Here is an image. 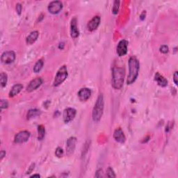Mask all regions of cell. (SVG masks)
Segmentation results:
<instances>
[{
    "label": "cell",
    "mask_w": 178,
    "mask_h": 178,
    "mask_svg": "<svg viewBox=\"0 0 178 178\" xmlns=\"http://www.w3.org/2000/svg\"><path fill=\"white\" fill-rule=\"evenodd\" d=\"M9 107V103L6 100H1V109L3 110L4 109H6Z\"/></svg>",
    "instance_id": "cell-26"
},
{
    "label": "cell",
    "mask_w": 178,
    "mask_h": 178,
    "mask_svg": "<svg viewBox=\"0 0 178 178\" xmlns=\"http://www.w3.org/2000/svg\"><path fill=\"white\" fill-rule=\"evenodd\" d=\"M30 137V132L28 131H22L15 135L14 138V142L15 143H24Z\"/></svg>",
    "instance_id": "cell-9"
},
{
    "label": "cell",
    "mask_w": 178,
    "mask_h": 178,
    "mask_svg": "<svg viewBox=\"0 0 178 178\" xmlns=\"http://www.w3.org/2000/svg\"><path fill=\"white\" fill-rule=\"evenodd\" d=\"M31 177H41V175H40L39 174H34L33 175H31Z\"/></svg>",
    "instance_id": "cell-35"
},
{
    "label": "cell",
    "mask_w": 178,
    "mask_h": 178,
    "mask_svg": "<svg viewBox=\"0 0 178 178\" xmlns=\"http://www.w3.org/2000/svg\"><path fill=\"white\" fill-rule=\"evenodd\" d=\"M70 36L73 38H77L79 36V31L77 27V21L75 18L71 20Z\"/></svg>",
    "instance_id": "cell-14"
},
{
    "label": "cell",
    "mask_w": 178,
    "mask_h": 178,
    "mask_svg": "<svg viewBox=\"0 0 178 178\" xmlns=\"http://www.w3.org/2000/svg\"><path fill=\"white\" fill-rule=\"evenodd\" d=\"M125 70L123 68L114 67L112 69L111 84L114 89L121 90L123 86Z\"/></svg>",
    "instance_id": "cell-2"
},
{
    "label": "cell",
    "mask_w": 178,
    "mask_h": 178,
    "mask_svg": "<svg viewBox=\"0 0 178 178\" xmlns=\"http://www.w3.org/2000/svg\"><path fill=\"white\" fill-rule=\"evenodd\" d=\"M101 22V18L99 15H96L94 16L92 19L89 21L87 25L88 30L90 31H93L96 30L98 26H99Z\"/></svg>",
    "instance_id": "cell-12"
},
{
    "label": "cell",
    "mask_w": 178,
    "mask_h": 178,
    "mask_svg": "<svg viewBox=\"0 0 178 178\" xmlns=\"http://www.w3.org/2000/svg\"><path fill=\"white\" fill-rule=\"evenodd\" d=\"M38 36H39V33L38 31H32V32H31L30 34L26 37V42L28 45H32L37 41V39H38Z\"/></svg>",
    "instance_id": "cell-17"
},
{
    "label": "cell",
    "mask_w": 178,
    "mask_h": 178,
    "mask_svg": "<svg viewBox=\"0 0 178 178\" xmlns=\"http://www.w3.org/2000/svg\"><path fill=\"white\" fill-rule=\"evenodd\" d=\"M95 177H103V171L102 169H99L96 171V173L95 175Z\"/></svg>",
    "instance_id": "cell-29"
},
{
    "label": "cell",
    "mask_w": 178,
    "mask_h": 178,
    "mask_svg": "<svg viewBox=\"0 0 178 178\" xmlns=\"http://www.w3.org/2000/svg\"><path fill=\"white\" fill-rule=\"evenodd\" d=\"M145 15H146V12H145V10H143V13L140 14V19L141 20H145Z\"/></svg>",
    "instance_id": "cell-32"
},
{
    "label": "cell",
    "mask_w": 178,
    "mask_h": 178,
    "mask_svg": "<svg viewBox=\"0 0 178 178\" xmlns=\"http://www.w3.org/2000/svg\"><path fill=\"white\" fill-rule=\"evenodd\" d=\"M63 47H64V43H63V42H62V43L60 44V45H59V47H59L60 49H61V48L63 49Z\"/></svg>",
    "instance_id": "cell-36"
},
{
    "label": "cell",
    "mask_w": 178,
    "mask_h": 178,
    "mask_svg": "<svg viewBox=\"0 0 178 178\" xmlns=\"http://www.w3.org/2000/svg\"><path fill=\"white\" fill-rule=\"evenodd\" d=\"M119 8H120V1H114L113 6L112 9V12L114 15L118 14L119 11Z\"/></svg>",
    "instance_id": "cell-23"
},
{
    "label": "cell",
    "mask_w": 178,
    "mask_h": 178,
    "mask_svg": "<svg viewBox=\"0 0 178 178\" xmlns=\"http://www.w3.org/2000/svg\"><path fill=\"white\" fill-rule=\"evenodd\" d=\"M23 89V86L20 84H15L14 86L12 87L11 90L9 93V97H15V95H17L18 94H19L20 91H22Z\"/></svg>",
    "instance_id": "cell-18"
},
{
    "label": "cell",
    "mask_w": 178,
    "mask_h": 178,
    "mask_svg": "<svg viewBox=\"0 0 178 178\" xmlns=\"http://www.w3.org/2000/svg\"><path fill=\"white\" fill-rule=\"evenodd\" d=\"M68 75V69L65 65H63L57 71V75L55 76L54 81L53 82V86L54 87H57L63 84L67 79Z\"/></svg>",
    "instance_id": "cell-4"
},
{
    "label": "cell",
    "mask_w": 178,
    "mask_h": 178,
    "mask_svg": "<svg viewBox=\"0 0 178 178\" xmlns=\"http://www.w3.org/2000/svg\"><path fill=\"white\" fill-rule=\"evenodd\" d=\"M55 155L57 156V157L60 158V157H62L63 155V150L60 147H58L57 149H56L55 151Z\"/></svg>",
    "instance_id": "cell-25"
},
{
    "label": "cell",
    "mask_w": 178,
    "mask_h": 178,
    "mask_svg": "<svg viewBox=\"0 0 178 178\" xmlns=\"http://www.w3.org/2000/svg\"><path fill=\"white\" fill-rule=\"evenodd\" d=\"M16 12L19 15H21V13H22V4H20V3H18L16 4Z\"/></svg>",
    "instance_id": "cell-28"
},
{
    "label": "cell",
    "mask_w": 178,
    "mask_h": 178,
    "mask_svg": "<svg viewBox=\"0 0 178 178\" xmlns=\"http://www.w3.org/2000/svg\"><path fill=\"white\" fill-rule=\"evenodd\" d=\"M177 79H178V73H177V72H175V73H174V75H173V81H174V83L175 84V85H177V83H178V81H177Z\"/></svg>",
    "instance_id": "cell-31"
},
{
    "label": "cell",
    "mask_w": 178,
    "mask_h": 178,
    "mask_svg": "<svg viewBox=\"0 0 178 178\" xmlns=\"http://www.w3.org/2000/svg\"><path fill=\"white\" fill-rule=\"evenodd\" d=\"M41 110L37 109H31L29 110L27 113V119L28 120H30V119L36 118V117L41 116Z\"/></svg>",
    "instance_id": "cell-19"
},
{
    "label": "cell",
    "mask_w": 178,
    "mask_h": 178,
    "mask_svg": "<svg viewBox=\"0 0 178 178\" xmlns=\"http://www.w3.org/2000/svg\"><path fill=\"white\" fill-rule=\"evenodd\" d=\"M45 136V128L43 125H40L38 126V139L42 140Z\"/></svg>",
    "instance_id": "cell-20"
},
{
    "label": "cell",
    "mask_w": 178,
    "mask_h": 178,
    "mask_svg": "<svg viewBox=\"0 0 178 178\" xmlns=\"http://www.w3.org/2000/svg\"><path fill=\"white\" fill-rule=\"evenodd\" d=\"M168 47L167 45H162L160 47V48H159V50H160V52L161 53H163V54H166V53L168 52Z\"/></svg>",
    "instance_id": "cell-27"
},
{
    "label": "cell",
    "mask_w": 178,
    "mask_h": 178,
    "mask_svg": "<svg viewBox=\"0 0 178 178\" xmlns=\"http://www.w3.org/2000/svg\"><path fill=\"white\" fill-rule=\"evenodd\" d=\"M91 93V90L89 88H83V89L79 90L78 92V97L79 100L84 102V101H86L89 99Z\"/></svg>",
    "instance_id": "cell-13"
},
{
    "label": "cell",
    "mask_w": 178,
    "mask_h": 178,
    "mask_svg": "<svg viewBox=\"0 0 178 178\" xmlns=\"http://www.w3.org/2000/svg\"><path fill=\"white\" fill-rule=\"evenodd\" d=\"M15 53L13 51L4 52L1 56V61L5 64H10L15 60Z\"/></svg>",
    "instance_id": "cell-7"
},
{
    "label": "cell",
    "mask_w": 178,
    "mask_h": 178,
    "mask_svg": "<svg viewBox=\"0 0 178 178\" xmlns=\"http://www.w3.org/2000/svg\"><path fill=\"white\" fill-rule=\"evenodd\" d=\"M127 47H128V42L126 40H121L117 45L116 52L119 57H123L127 53Z\"/></svg>",
    "instance_id": "cell-10"
},
{
    "label": "cell",
    "mask_w": 178,
    "mask_h": 178,
    "mask_svg": "<svg viewBox=\"0 0 178 178\" xmlns=\"http://www.w3.org/2000/svg\"><path fill=\"white\" fill-rule=\"evenodd\" d=\"M8 81V76L6 73H2L0 75V83H1V86L2 88H4L6 86Z\"/></svg>",
    "instance_id": "cell-22"
},
{
    "label": "cell",
    "mask_w": 178,
    "mask_h": 178,
    "mask_svg": "<svg viewBox=\"0 0 178 178\" xmlns=\"http://www.w3.org/2000/svg\"><path fill=\"white\" fill-rule=\"evenodd\" d=\"M76 114L77 111L74 108L68 107L67 109H65L64 111H63V118L64 123H70V121H72L74 118H75Z\"/></svg>",
    "instance_id": "cell-5"
},
{
    "label": "cell",
    "mask_w": 178,
    "mask_h": 178,
    "mask_svg": "<svg viewBox=\"0 0 178 178\" xmlns=\"http://www.w3.org/2000/svg\"><path fill=\"white\" fill-rule=\"evenodd\" d=\"M77 141V140L75 136L70 137L66 141V153L68 156L72 155L75 152Z\"/></svg>",
    "instance_id": "cell-8"
},
{
    "label": "cell",
    "mask_w": 178,
    "mask_h": 178,
    "mask_svg": "<svg viewBox=\"0 0 178 178\" xmlns=\"http://www.w3.org/2000/svg\"><path fill=\"white\" fill-rule=\"evenodd\" d=\"M107 176L108 177H116V175L115 174L113 169L111 167H108L107 171Z\"/></svg>",
    "instance_id": "cell-24"
},
{
    "label": "cell",
    "mask_w": 178,
    "mask_h": 178,
    "mask_svg": "<svg viewBox=\"0 0 178 178\" xmlns=\"http://www.w3.org/2000/svg\"><path fill=\"white\" fill-rule=\"evenodd\" d=\"M104 108H105V100L103 94L101 93L97 97L92 112L93 120L95 123H98L101 120L103 115Z\"/></svg>",
    "instance_id": "cell-3"
},
{
    "label": "cell",
    "mask_w": 178,
    "mask_h": 178,
    "mask_svg": "<svg viewBox=\"0 0 178 178\" xmlns=\"http://www.w3.org/2000/svg\"><path fill=\"white\" fill-rule=\"evenodd\" d=\"M155 80L156 81L159 86L161 87H166L168 85V80L159 73H156L155 75Z\"/></svg>",
    "instance_id": "cell-16"
},
{
    "label": "cell",
    "mask_w": 178,
    "mask_h": 178,
    "mask_svg": "<svg viewBox=\"0 0 178 178\" xmlns=\"http://www.w3.org/2000/svg\"><path fill=\"white\" fill-rule=\"evenodd\" d=\"M42 84V79L41 77H37L34 79L33 80H31L29 82V85L26 87V91L27 92H33L35 91L38 88L41 86Z\"/></svg>",
    "instance_id": "cell-11"
},
{
    "label": "cell",
    "mask_w": 178,
    "mask_h": 178,
    "mask_svg": "<svg viewBox=\"0 0 178 178\" xmlns=\"http://www.w3.org/2000/svg\"><path fill=\"white\" fill-rule=\"evenodd\" d=\"M49 12L53 15L59 13L63 9V4L60 1H53L50 2L48 7H47Z\"/></svg>",
    "instance_id": "cell-6"
},
{
    "label": "cell",
    "mask_w": 178,
    "mask_h": 178,
    "mask_svg": "<svg viewBox=\"0 0 178 178\" xmlns=\"http://www.w3.org/2000/svg\"><path fill=\"white\" fill-rule=\"evenodd\" d=\"M129 75L127 79V84L128 85L132 84L136 80L139 75V69H140V63L139 60L135 57H132L129 59Z\"/></svg>",
    "instance_id": "cell-1"
},
{
    "label": "cell",
    "mask_w": 178,
    "mask_h": 178,
    "mask_svg": "<svg viewBox=\"0 0 178 178\" xmlns=\"http://www.w3.org/2000/svg\"><path fill=\"white\" fill-rule=\"evenodd\" d=\"M5 156H6V152L4 150H2L1 152H0V159L2 160Z\"/></svg>",
    "instance_id": "cell-33"
},
{
    "label": "cell",
    "mask_w": 178,
    "mask_h": 178,
    "mask_svg": "<svg viewBox=\"0 0 178 178\" xmlns=\"http://www.w3.org/2000/svg\"><path fill=\"white\" fill-rule=\"evenodd\" d=\"M34 168H35V164H32L29 166L28 171H26V174H30L31 172H32V171L34 170Z\"/></svg>",
    "instance_id": "cell-30"
},
{
    "label": "cell",
    "mask_w": 178,
    "mask_h": 178,
    "mask_svg": "<svg viewBox=\"0 0 178 178\" xmlns=\"http://www.w3.org/2000/svg\"><path fill=\"white\" fill-rule=\"evenodd\" d=\"M113 139L116 141L120 143H124L126 140V137L123 130L121 128H118L115 130L113 133Z\"/></svg>",
    "instance_id": "cell-15"
},
{
    "label": "cell",
    "mask_w": 178,
    "mask_h": 178,
    "mask_svg": "<svg viewBox=\"0 0 178 178\" xmlns=\"http://www.w3.org/2000/svg\"><path fill=\"white\" fill-rule=\"evenodd\" d=\"M150 140V136H147V137H146V138H145V139H144V140H143V141H142V143H147V142H148V140Z\"/></svg>",
    "instance_id": "cell-34"
},
{
    "label": "cell",
    "mask_w": 178,
    "mask_h": 178,
    "mask_svg": "<svg viewBox=\"0 0 178 178\" xmlns=\"http://www.w3.org/2000/svg\"><path fill=\"white\" fill-rule=\"evenodd\" d=\"M43 64H44L43 61H42V59L38 60V61L36 63V64H35V65H34V73H39V72L42 70V67H43Z\"/></svg>",
    "instance_id": "cell-21"
}]
</instances>
